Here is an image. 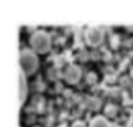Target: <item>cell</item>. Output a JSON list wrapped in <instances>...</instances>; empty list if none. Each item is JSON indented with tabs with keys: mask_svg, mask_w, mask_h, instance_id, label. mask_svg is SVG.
<instances>
[{
	"mask_svg": "<svg viewBox=\"0 0 133 127\" xmlns=\"http://www.w3.org/2000/svg\"><path fill=\"white\" fill-rule=\"evenodd\" d=\"M30 44L36 52L45 53L50 48L51 40H50V36L47 32L39 30V31H36L32 34V36L30 39Z\"/></svg>",
	"mask_w": 133,
	"mask_h": 127,
	"instance_id": "cell-1",
	"label": "cell"
},
{
	"mask_svg": "<svg viewBox=\"0 0 133 127\" xmlns=\"http://www.w3.org/2000/svg\"><path fill=\"white\" fill-rule=\"evenodd\" d=\"M20 65L22 68V72H24L25 74H31L37 67V58L32 51L28 49L22 50L20 53Z\"/></svg>",
	"mask_w": 133,
	"mask_h": 127,
	"instance_id": "cell-2",
	"label": "cell"
},
{
	"mask_svg": "<svg viewBox=\"0 0 133 127\" xmlns=\"http://www.w3.org/2000/svg\"><path fill=\"white\" fill-rule=\"evenodd\" d=\"M85 40L90 46H97L103 40V32L98 27H88L85 30Z\"/></svg>",
	"mask_w": 133,
	"mask_h": 127,
	"instance_id": "cell-3",
	"label": "cell"
},
{
	"mask_svg": "<svg viewBox=\"0 0 133 127\" xmlns=\"http://www.w3.org/2000/svg\"><path fill=\"white\" fill-rule=\"evenodd\" d=\"M80 76H81V71L76 66H70L64 73V78L69 83H76L79 80Z\"/></svg>",
	"mask_w": 133,
	"mask_h": 127,
	"instance_id": "cell-4",
	"label": "cell"
},
{
	"mask_svg": "<svg viewBox=\"0 0 133 127\" xmlns=\"http://www.w3.org/2000/svg\"><path fill=\"white\" fill-rule=\"evenodd\" d=\"M26 80H25V75L24 72H20V76H19V98H20V103L22 104L23 101L25 100L26 97V92H27V87H26Z\"/></svg>",
	"mask_w": 133,
	"mask_h": 127,
	"instance_id": "cell-5",
	"label": "cell"
},
{
	"mask_svg": "<svg viewBox=\"0 0 133 127\" xmlns=\"http://www.w3.org/2000/svg\"><path fill=\"white\" fill-rule=\"evenodd\" d=\"M89 127H109V124L105 118L99 116V117H96L91 120Z\"/></svg>",
	"mask_w": 133,
	"mask_h": 127,
	"instance_id": "cell-6",
	"label": "cell"
},
{
	"mask_svg": "<svg viewBox=\"0 0 133 127\" xmlns=\"http://www.w3.org/2000/svg\"><path fill=\"white\" fill-rule=\"evenodd\" d=\"M86 106L90 109H98L100 106V101L96 98H88L86 100Z\"/></svg>",
	"mask_w": 133,
	"mask_h": 127,
	"instance_id": "cell-7",
	"label": "cell"
},
{
	"mask_svg": "<svg viewBox=\"0 0 133 127\" xmlns=\"http://www.w3.org/2000/svg\"><path fill=\"white\" fill-rule=\"evenodd\" d=\"M105 112H106L107 116L113 117V116L115 115V112H116V108H115L113 105H107L106 108H105Z\"/></svg>",
	"mask_w": 133,
	"mask_h": 127,
	"instance_id": "cell-8",
	"label": "cell"
},
{
	"mask_svg": "<svg viewBox=\"0 0 133 127\" xmlns=\"http://www.w3.org/2000/svg\"><path fill=\"white\" fill-rule=\"evenodd\" d=\"M86 79H87V82L88 83H95L97 81V76H96L95 73H88Z\"/></svg>",
	"mask_w": 133,
	"mask_h": 127,
	"instance_id": "cell-9",
	"label": "cell"
},
{
	"mask_svg": "<svg viewBox=\"0 0 133 127\" xmlns=\"http://www.w3.org/2000/svg\"><path fill=\"white\" fill-rule=\"evenodd\" d=\"M72 127H85V125H84L82 122H80V121H77V122L73 123Z\"/></svg>",
	"mask_w": 133,
	"mask_h": 127,
	"instance_id": "cell-10",
	"label": "cell"
}]
</instances>
